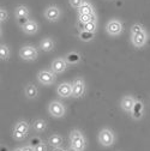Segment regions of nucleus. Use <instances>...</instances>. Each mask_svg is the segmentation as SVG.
<instances>
[{"mask_svg": "<svg viewBox=\"0 0 150 151\" xmlns=\"http://www.w3.org/2000/svg\"><path fill=\"white\" fill-rule=\"evenodd\" d=\"M16 151H23V150H21V149H18V150H16Z\"/></svg>", "mask_w": 150, "mask_h": 151, "instance_id": "obj_38", "label": "nucleus"}, {"mask_svg": "<svg viewBox=\"0 0 150 151\" xmlns=\"http://www.w3.org/2000/svg\"><path fill=\"white\" fill-rule=\"evenodd\" d=\"M84 92V84L81 79H76L72 85V96L73 97H79Z\"/></svg>", "mask_w": 150, "mask_h": 151, "instance_id": "obj_4", "label": "nucleus"}, {"mask_svg": "<svg viewBox=\"0 0 150 151\" xmlns=\"http://www.w3.org/2000/svg\"><path fill=\"white\" fill-rule=\"evenodd\" d=\"M17 21H18V24L22 25V27H24V25H25V24L29 22L28 17H19V18H17Z\"/></svg>", "mask_w": 150, "mask_h": 151, "instance_id": "obj_28", "label": "nucleus"}, {"mask_svg": "<svg viewBox=\"0 0 150 151\" xmlns=\"http://www.w3.org/2000/svg\"><path fill=\"white\" fill-rule=\"evenodd\" d=\"M54 151H64V150H63V149H59V147H58V149H55Z\"/></svg>", "mask_w": 150, "mask_h": 151, "instance_id": "obj_35", "label": "nucleus"}, {"mask_svg": "<svg viewBox=\"0 0 150 151\" xmlns=\"http://www.w3.org/2000/svg\"><path fill=\"white\" fill-rule=\"evenodd\" d=\"M96 29V23L95 22H90V23H87V24H83V30L85 31H89V32H94Z\"/></svg>", "mask_w": 150, "mask_h": 151, "instance_id": "obj_24", "label": "nucleus"}, {"mask_svg": "<svg viewBox=\"0 0 150 151\" xmlns=\"http://www.w3.org/2000/svg\"><path fill=\"white\" fill-rule=\"evenodd\" d=\"M131 31H132V35H133V34H138V32L143 31V29H142V27H141V25L135 24L132 28H131Z\"/></svg>", "mask_w": 150, "mask_h": 151, "instance_id": "obj_29", "label": "nucleus"}, {"mask_svg": "<svg viewBox=\"0 0 150 151\" xmlns=\"http://www.w3.org/2000/svg\"><path fill=\"white\" fill-rule=\"evenodd\" d=\"M23 151H35V149H32L31 146H25V147L23 149Z\"/></svg>", "mask_w": 150, "mask_h": 151, "instance_id": "obj_34", "label": "nucleus"}, {"mask_svg": "<svg viewBox=\"0 0 150 151\" xmlns=\"http://www.w3.org/2000/svg\"><path fill=\"white\" fill-rule=\"evenodd\" d=\"M25 92H27V96L30 97V99H34L37 95V90L34 85H28L27 89H25Z\"/></svg>", "mask_w": 150, "mask_h": 151, "instance_id": "obj_19", "label": "nucleus"}, {"mask_svg": "<svg viewBox=\"0 0 150 151\" xmlns=\"http://www.w3.org/2000/svg\"><path fill=\"white\" fill-rule=\"evenodd\" d=\"M61 142H63V139H61V137L58 136V134H54V136H52V137L49 138V143H50L52 145H54V146H59V145L61 144Z\"/></svg>", "mask_w": 150, "mask_h": 151, "instance_id": "obj_20", "label": "nucleus"}, {"mask_svg": "<svg viewBox=\"0 0 150 151\" xmlns=\"http://www.w3.org/2000/svg\"><path fill=\"white\" fill-rule=\"evenodd\" d=\"M145 39H146V34H145L144 31H141V32H138V34H133V35H132V42H133V45L137 46V47L143 46L144 42H145Z\"/></svg>", "mask_w": 150, "mask_h": 151, "instance_id": "obj_9", "label": "nucleus"}, {"mask_svg": "<svg viewBox=\"0 0 150 151\" xmlns=\"http://www.w3.org/2000/svg\"><path fill=\"white\" fill-rule=\"evenodd\" d=\"M35 151H46V146L43 144H40V145L35 146Z\"/></svg>", "mask_w": 150, "mask_h": 151, "instance_id": "obj_33", "label": "nucleus"}, {"mask_svg": "<svg viewBox=\"0 0 150 151\" xmlns=\"http://www.w3.org/2000/svg\"><path fill=\"white\" fill-rule=\"evenodd\" d=\"M34 127H35L36 131H43V129L46 128V124H45V121H42V120H37V121H35Z\"/></svg>", "mask_w": 150, "mask_h": 151, "instance_id": "obj_25", "label": "nucleus"}, {"mask_svg": "<svg viewBox=\"0 0 150 151\" xmlns=\"http://www.w3.org/2000/svg\"><path fill=\"white\" fill-rule=\"evenodd\" d=\"M13 137H14L16 139H23V138H24V133H22V132L14 129V132H13Z\"/></svg>", "mask_w": 150, "mask_h": 151, "instance_id": "obj_30", "label": "nucleus"}, {"mask_svg": "<svg viewBox=\"0 0 150 151\" xmlns=\"http://www.w3.org/2000/svg\"><path fill=\"white\" fill-rule=\"evenodd\" d=\"M1 151H7V149L6 147H1Z\"/></svg>", "mask_w": 150, "mask_h": 151, "instance_id": "obj_36", "label": "nucleus"}, {"mask_svg": "<svg viewBox=\"0 0 150 151\" xmlns=\"http://www.w3.org/2000/svg\"><path fill=\"white\" fill-rule=\"evenodd\" d=\"M49 111H50V114L53 116L60 118V116L64 115L65 109H64V107H63L61 103H59V102H52L50 106H49Z\"/></svg>", "mask_w": 150, "mask_h": 151, "instance_id": "obj_2", "label": "nucleus"}, {"mask_svg": "<svg viewBox=\"0 0 150 151\" xmlns=\"http://www.w3.org/2000/svg\"><path fill=\"white\" fill-rule=\"evenodd\" d=\"M121 29H123V27H121L120 22H118V21H110L107 24V31L110 35H118V34H120Z\"/></svg>", "mask_w": 150, "mask_h": 151, "instance_id": "obj_6", "label": "nucleus"}, {"mask_svg": "<svg viewBox=\"0 0 150 151\" xmlns=\"http://www.w3.org/2000/svg\"><path fill=\"white\" fill-rule=\"evenodd\" d=\"M71 142L73 145V149H76L77 151H81L84 149V138L82 137V134L79 132L74 131L71 133Z\"/></svg>", "mask_w": 150, "mask_h": 151, "instance_id": "obj_1", "label": "nucleus"}, {"mask_svg": "<svg viewBox=\"0 0 150 151\" xmlns=\"http://www.w3.org/2000/svg\"><path fill=\"white\" fill-rule=\"evenodd\" d=\"M46 17L49 21H57L60 17V10L57 6H49L46 11Z\"/></svg>", "mask_w": 150, "mask_h": 151, "instance_id": "obj_7", "label": "nucleus"}, {"mask_svg": "<svg viewBox=\"0 0 150 151\" xmlns=\"http://www.w3.org/2000/svg\"><path fill=\"white\" fill-rule=\"evenodd\" d=\"M53 46H54V43H53V41H52L50 39H45V40L41 42V48H42L43 50H46V52L52 50V49H53Z\"/></svg>", "mask_w": 150, "mask_h": 151, "instance_id": "obj_17", "label": "nucleus"}, {"mask_svg": "<svg viewBox=\"0 0 150 151\" xmlns=\"http://www.w3.org/2000/svg\"><path fill=\"white\" fill-rule=\"evenodd\" d=\"M28 124H25V122H18L17 125H16V128L14 129H17V131H19V132H22V133H27V132H28Z\"/></svg>", "mask_w": 150, "mask_h": 151, "instance_id": "obj_22", "label": "nucleus"}, {"mask_svg": "<svg viewBox=\"0 0 150 151\" xmlns=\"http://www.w3.org/2000/svg\"><path fill=\"white\" fill-rule=\"evenodd\" d=\"M78 10H79V14H92L94 13L92 6L88 3H83V5Z\"/></svg>", "mask_w": 150, "mask_h": 151, "instance_id": "obj_15", "label": "nucleus"}, {"mask_svg": "<svg viewBox=\"0 0 150 151\" xmlns=\"http://www.w3.org/2000/svg\"><path fill=\"white\" fill-rule=\"evenodd\" d=\"M30 143H31V146H37V145H40V144H41V139L36 137V138H32Z\"/></svg>", "mask_w": 150, "mask_h": 151, "instance_id": "obj_32", "label": "nucleus"}, {"mask_svg": "<svg viewBox=\"0 0 150 151\" xmlns=\"http://www.w3.org/2000/svg\"><path fill=\"white\" fill-rule=\"evenodd\" d=\"M58 93L61 97H69L70 95H72V85L64 83L58 88Z\"/></svg>", "mask_w": 150, "mask_h": 151, "instance_id": "obj_10", "label": "nucleus"}, {"mask_svg": "<svg viewBox=\"0 0 150 151\" xmlns=\"http://www.w3.org/2000/svg\"><path fill=\"white\" fill-rule=\"evenodd\" d=\"M36 50L35 48L30 47V46H25L22 48L21 50V56L24 59V60H31V59H35L36 58Z\"/></svg>", "mask_w": 150, "mask_h": 151, "instance_id": "obj_3", "label": "nucleus"}, {"mask_svg": "<svg viewBox=\"0 0 150 151\" xmlns=\"http://www.w3.org/2000/svg\"><path fill=\"white\" fill-rule=\"evenodd\" d=\"M29 14V11L25 6H18L16 9V16L17 18H19V17H28Z\"/></svg>", "mask_w": 150, "mask_h": 151, "instance_id": "obj_18", "label": "nucleus"}, {"mask_svg": "<svg viewBox=\"0 0 150 151\" xmlns=\"http://www.w3.org/2000/svg\"><path fill=\"white\" fill-rule=\"evenodd\" d=\"M135 103H136V102L133 101V99H132V97H125V99L123 100V102H121V107H123V109H124V110L130 111V110H132V108H133Z\"/></svg>", "mask_w": 150, "mask_h": 151, "instance_id": "obj_12", "label": "nucleus"}, {"mask_svg": "<svg viewBox=\"0 0 150 151\" xmlns=\"http://www.w3.org/2000/svg\"><path fill=\"white\" fill-rule=\"evenodd\" d=\"M95 13L92 14H79V21L81 23L83 24H87V23H90V22H95Z\"/></svg>", "mask_w": 150, "mask_h": 151, "instance_id": "obj_16", "label": "nucleus"}, {"mask_svg": "<svg viewBox=\"0 0 150 151\" xmlns=\"http://www.w3.org/2000/svg\"><path fill=\"white\" fill-rule=\"evenodd\" d=\"M69 151H77V150H76V149H73V150H69Z\"/></svg>", "mask_w": 150, "mask_h": 151, "instance_id": "obj_37", "label": "nucleus"}, {"mask_svg": "<svg viewBox=\"0 0 150 151\" xmlns=\"http://www.w3.org/2000/svg\"><path fill=\"white\" fill-rule=\"evenodd\" d=\"M70 4L74 9H79L83 5V0H70Z\"/></svg>", "mask_w": 150, "mask_h": 151, "instance_id": "obj_27", "label": "nucleus"}, {"mask_svg": "<svg viewBox=\"0 0 150 151\" xmlns=\"http://www.w3.org/2000/svg\"><path fill=\"white\" fill-rule=\"evenodd\" d=\"M23 30H24V32H27V34H34V32H36V30H37V24H36L35 22H32V21H29V22L23 27Z\"/></svg>", "mask_w": 150, "mask_h": 151, "instance_id": "obj_14", "label": "nucleus"}, {"mask_svg": "<svg viewBox=\"0 0 150 151\" xmlns=\"http://www.w3.org/2000/svg\"><path fill=\"white\" fill-rule=\"evenodd\" d=\"M79 37H81L83 41H90L92 37H94V32H89V31L83 30V31L79 34Z\"/></svg>", "mask_w": 150, "mask_h": 151, "instance_id": "obj_23", "label": "nucleus"}, {"mask_svg": "<svg viewBox=\"0 0 150 151\" xmlns=\"http://www.w3.org/2000/svg\"><path fill=\"white\" fill-rule=\"evenodd\" d=\"M142 109H143V104L141 102H136L133 108H132V110H131L132 111V116L135 119H139L142 116Z\"/></svg>", "mask_w": 150, "mask_h": 151, "instance_id": "obj_13", "label": "nucleus"}, {"mask_svg": "<svg viewBox=\"0 0 150 151\" xmlns=\"http://www.w3.org/2000/svg\"><path fill=\"white\" fill-rule=\"evenodd\" d=\"M52 68L54 72H57V73H60L63 72L65 68H66V63L61 59H57V60H54L53 64H52Z\"/></svg>", "mask_w": 150, "mask_h": 151, "instance_id": "obj_11", "label": "nucleus"}, {"mask_svg": "<svg viewBox=\"0 0 150 151\" xmlns=\"http://www.w3.org/2000/svg\"><path fill=\"white\" fill-rule=\"evenodd\" d=\"M0 56H1V59H6L9 56V49L6 46H1L0 48Z\"/></svg>", "mask_w": 150, "mask_h": 151, "instance_id": "obj_26", "label": "nucleus"}, {"mask_svg": "<svg viewBox=\"0 0 150 151\" xmlns=\"http://www.w3.org/2000/svg\"><path fill=\"white\" fill-rule=\"evenodd\" d=\"M100 142L102 143V145L109 146L113 143V134H112V132L108 129H103L100 133Z\"/></svg>", "mask_w": 150, "mask_h": 151, "instance_id": "obj_5", "label": "nucleus"}, {"mask_svg": "<svg viewBox=\"0 0 150 151\" xmlns=\"http://www.w3.org/2000/svg\"><path fill=\"white\" fill-rule=\"evenodd\" d=\"M39 81L45 84V85H48V84H52L54 82V76L47 71H42L39 73Z\"/></svg>", "mask_w": 150, "mask_h": 151, "instance_id": "obj_8", "label": "nucleus"}, {"mask_svg": "<svg viewBox=\"0 0 150 151\" xmlns=\"http://www.w3.org/2000/svg\"><path fill=\"white\" fill-rule=\"evenodd\" d=\"M6 18H7V11L1 9V10H0V19H1V22H3V21L6 19Z\"/></svg>", "mask_w": 150, "mask_h": 151, "instance_id": "obj_31", "label": "nucleus"}, {"mask_svg": "<svg viewBox=\"0 0 150 151\" xmlns=\"http://www.w3.org/2000/svg\"><path fill=\"white\" fill-rule=\"evenodd\" d=\"M81 59V56L77 54V53H70L67 55V61L71 63V64H74V63H78Z\"/></svg>", "mask_w": 150, "mask_h": 151, "instance_id": "obj_21", "label": "nucleus"}]
</instances>
